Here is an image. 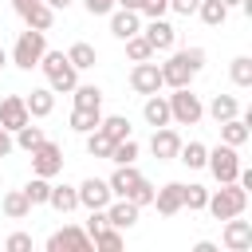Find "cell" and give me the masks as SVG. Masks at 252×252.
Listing matches in <instances>:
<instances>
[{
    "label": "cell",
    "instance_id": "48",
    "mask_svg": "<svg viewBox=\"0 0 252 252\" xmlns=\"http://www.w3.org/2000/svg\"><path fill=\"white\" fill-rule=\"evenodd\" d=\"M142 4H146V0H118V8H130V12H138Z\"/></svg>",
    "mask_w": 252,
    "mask_h": 252
},
{
    "label": "cell",
    "instance_id": "15",
    "mask_svg": "<svg viewBox=\"0 0 252 252\" xmlns=\"http://www.w3.org/2000/svg\"><path fill=\"white\" fill-rule=\"evenodd\" d=\"M138 217H142V209L130 201V197H110V205H106V220L114 224V228H134L138 224Z\"/></svg>",
    "mask_w": 252,
    "mask_h": 252
},
{
    "label": "cell",
    "instance_id": "16",
    "mask_svg": "<svg viewBox=\"0 0 252 252\" xmlns=\"http://www.w3.org/2000/svg\"><path fill=\"white\" fill-rule=\"evenodd\" d=\"M138 32H142V16L138 12H130V8H114L110 12V35L114 39H130Z\"/></svg>",
    "mask_w": 252,
    "mask_h": 252
},
{
    "label": "cell",
    "instance_id": "13",
    "mask_svg": "<svg viewBox=\"0 0 252 252\" xmlns=\"http://www.w3.org/2000/svg\"><path fill=\"white\" fill-rule=\"evenodd\" d=\"M24 122H32V114H28V102H24V94H4L0 98V126L4 130H20Z\"/></svg>",
    "mask_w": 252,
    "mask_h": 252
},
{
    "label": "cell",
    "instance_id": "12",
    "mask_svg": "<svg viewBox=\"0 0 252 252\" xmlns=\"http://www.w3.org/2000/svg\"><path fill=\"white\" fill-rule=\"evenodd\" d=\"M220 240H224V248H228V252H248V248H252V220L228 217V220H224Z\"/></svg>",
    "mask_w": 252,
    "mask_h": 252
},
{
    "label": "cell",
    "instance_id": "51",
    "mask_svg": "<svg viewBox=\"0 0 252 252\" xmlns=\"http://www.w3.org/2000/svg\"><path fill=\"white\" fill-rule=\"evenodd\" d=\"M4 63H8V51H4V47H0V71H4Z\"/></svg>",
    "mask_w": 252,
    "mask_h": 252
},
{
    "label": "cell",
    "instance_id": "42",
    "mask_svg": "<svg viewBox=\"0 0 252 252\" xmlns=\"http://www.w3.org/2000/svg\"><path fill=\"white\" fill-rule=\"evenodd\" d=\"M4 248H8V252H28V248H32V236H28V232H12V236L4 240Z\"/></svg>",
    "mask_w": 252,
    "mask_h": 252
},
{
    "label": "cell",
    "instance_id": "37",
    "mask_svg": "<svg viewBox=\"0 0 252 252\" xmlns=\"http://www.w3.org/2000/svg\"><path fill=\"white\" fill-rule=\"evenodd\" d=\"M83 138H87V154H91V158H110L114 142H110V138H106V134H102L98 126H94L91 134H83Z\"/></svg>",
    "mask_w": 252,
    "mask_h": 252
},
{
    "label": "cell",
    "instance_id": "36",
    "mask_svg": "<svg viewBox=\"0 0 252 252\" xmlns=\"http://www.w3.org/2000/svg\"><path fill=\"white\" fill-rule=\"evenodd\" d=\"M228 79H232L236 87H252V59H248V55H236V59L228 63Z\"/></svg>",
    "mask_w": 252,
    "mask_h": 252
},
{
    "label": "cell",
    "instance_id": "3",
    "mask_svg": "<svg viewBox=\"0 0 252 252\" xmlns=\"http://www.w3.org/2000/svg\"><path fill=\"white\" fill-rule=\"evenodd\" d=\"M244 209H248V189H244V185H236V181H228V185L213 189V193H209V201H205V213H213L217 220L244 217Z\"/></svg>",
    "mask_w": 252,
    "mask_h": 252
},
{
    "label": "cell",
    "instance_id": "23",
    "mask_svg": "<svg viewBox=\"0 0 252 252\" xmlns=\"http://www.w3.org/2000/svg\"><path fill=\"white\" fill-rule=\"evenodd\" d=\"M47 205H51L55 213H75V209H79V189H75V185H51Z\"/></svg>",
    "mask_w": 252,
    "mask_h": 252
},
{
    "label": "cell",
    "instance_id": "26",
    "mask_svg": "<svg viewBox=\"0 0 252 252\" xmlns=\"http://www.w3.org/2000/svg\"><path fill=\"white\" fill-rule=\"evenodd\" d=\"M24 24L35 28V32H51V24H55V8H47V4L39 0V4H32V8L24 12Z\"/></svg>",
    "mask_w": 252,
    "mask_h": 252
},
{
    "label": "cell",
    "instance_id": "39",
    "mask_svg": "<svg viewBox=\"0 0 252 252\" xmlns=\"http://www.w3.org/2000/svg\"><path fill=\"white\" fill-rule=\"evenodd\" d=\"M75 106H98L102 110V91L98 87H91V83H75Z\"/></svg>",
    "mask_w": 252,
    "mask_h": 252
},
{
    "label": "cell",
    "instance_id": "1",
    "mask_svg": "<svg viewBox=\"0 0 252 252\" xmlns=\"http://www.w3.org/2000/svg\"><path fill=\"white\" fill-rule=\"evenodd\" d=\"M201 67H205V47H173L169 51V59L158 67L161 71V87H193V79L201 75Z\"/></svg>",
    "mask_w": 252,
    "mask_h": 252
},
{
    "label": "cell",
    "instance_id": "44",
    "mask_svg": "<svg viewBox=\"0 0 252 252\" xmlns=\"http://www.w3.org/2000/svg\"><path fill=\"white\" fill-rule=\"evenodd\" d=\"M197 4H201V0H169V12H177V16H193Z\"/></svg>",
    "mask_w": 252,
    "mask_h": 252
},
{
    "label": "cell",
    "instance_id": "2",
    "mask_svg": "<svg viewBox=\"0 0 252 252\" xmlns=\"http://www.w3.org/2000/svg\"><path fill=\"white\" fill-rule=\"evenodd\" d=\"M39 71L47 75V87L55 91V94H71L75 91V83H79V71L71 67V59H67V51H43V59H39Z\"/></svg>",
    "mask_w": 252,
    "mask_h": 252
},
{
    "label": "cell",
    "instance_id": "5",
    "mask_svg": "<svg viewBox=\"0 0 252 252\" xmlns=\"http://www.w3.org/2000/svg\"><path fill=\"white\" fill-rule=\"evenodd\" d=\"M165 98H169L173 126H197L205 118V102H201V94H193V87H173V94H165Z\"/></svg>",
    "mask_w": 252,
    "mask_h": 252
},
{
    "label": "cell",
    "instance_id": "8",
    "mask_svg": "<svg viewBox=\"0 0 252 252\" xmlns=\"http://www.w3.org/2000/svg\"><path fill=\"white\" fill-rule=\"evenodd\" d=\"M91 248L94 244H91L87 228H79V224H63L47 236V252H91Z\"/></svg>",
    "mask_w": 252,
    "mask_h": 252
},
{
    "label": "cell",
    "instance_id": "14",
    "mask_svg": "<svg viewBox=\"0 0 252 252\" xmlns=\"http://www.w3.org/2000/svg\"><path fill=\"white\" fill-rule=\"evenodd\" d=\"M150 150L158 161H177V150H181V134L173 126H158L154 138H150Z\"/></svg>",
    "mask_w": 252,
    "mask_h": 252
},
{
    "label": "cell",
    "instance_id": "9",
    "mask_svg": "<svg viewBox=\"0 0 252 252\" xmlns=\"http://www.w3.org/2000/svg\"><path fill=\"white\" fill-rule=\"evenodd\" d=\"M142 35L150 39V47H154V55L158 51H173L177 47V28L165 20V16H158V20H150L146 28H142Z\"/></svg>",
    "mask_w": 252,
    "mask_h": 252
},
{
    "label": "cell",
    "instance_id": "29",
    "mask_svg": "<svg viewBox=\"0 0 252 252\" xmlns=\"http://www.w3.org/2000/svg\"><path fill=\"white\" fill-rule=\"evenodd\" d=\"M205 158H209L205 142H181V150H177V161H185L189 169H205Z\"/></svg>",
    "mask_w": 252,
    "mask_h": 252
},
{
    "label": "cell",
    "instance_id": "10",
    "mask_svg": "<svg viewBox=\"0 0 252 252\" xmlns=\"http://www.w3.org/2000/svg\"><path fill=\"white\" fill-rule=\"evenodd\" d=\"M130 91H134V94H154V91H161V71H158V63H150V59L134 63V67H130Z\"/></svg>",
    "mask_w": 252,
    "mask_h": 252
},
{
    "label": "cell",
    "instance_id": "24",
    "mask_svg": "<svg viewBox=\"0 0 252 252\" xmlns=\"http://www.w3.org/2000/svg\"><path fill=\"white\" fill-rule=\"evenodd\" d=\"M0 209H4V217H8V220H24V217L32 213V201L24 197V189H8V193H4V201H0Z\"/></svg>",
    "mask_w": 252,
    "mask_h": 252
},
{
    "label": "cell",
    "instance_id": "4",
    "mask_svg": "<svg viewBox=\"0 0 252 252\" xmlns=\"http://www.w3.org/2000/svg\"><path fill=\"white\" fill-rule=\"evenodd\" d=\"M43 51H47V32L24 28V32L16 35V43H12V55H8V59H12L20 71H32V67H39Z\"/></svg>",
    "mask_w": 252,
    "mask_h": 252
},
{
    "label": "cell",
    "instance_id": "32",
    "mask_svg": "<svg viewBox=\"0 0 252 252\" xmlns=\"http://www.w3.org/2000/svg\"><path fill=\"white\" fill-rule=\"evenodd\" d=\"M98 130H102L110 142H122V138H130V118H126V114H110V118L98 122Z\"/></svg>",
    "mask_w": 252,
    "mask_h": 252
},
{
    "label": "cell",
    "instance_id": "21",
    "mask_svg": "<svg viewBox=\"0 0 252 252\" xmlns=\"http://www.w3.org/2000/svg\"><path fill=\"white\" fill-rule=\"evenodd\" d=\"M138 181H142V173L134 169V161H130V165H114V173L106 177V185H110V193H114V197H126Z\"/></svg>",
    "mask_w": 252,
    "mask_h": 252
},
{
    "label": "cell",
    "instance_id": "47",
    "mask_svg": "<svg viewBox=\"0 0 252 252\" xmlns=\"http://www.w3.org/2000/svg\"><path fill=\"white\" fill-rule=\"evenodd\" d=\"M32 4H39V0H12V8H16V16H24Z\"/></svg>",
    "mask_w": 252,
    "mask_h": 252
},
{
    "label": "cell",
    "instance_id": "28",
    "mask_svg": "<svg viewBox=\"0 0 252 252\" xmlns=\"http://www.w3.org/2000/svg\"><path fill=\"white\" fill-rule=\"evenodd\" d=\"M193 16H201V24H205V28H220V24L228 20V8H224L220 0H201Z\"/></svg>",
    "mask_w": 252,
    "mask_h": 252
},
{
    "label": "cell",
    "instance_id": "35",
    "mask_svg": "<svg viewBox=\"0 0 252 252\" xmlns=\"http://www.w3.org/2000/svg\"><path fill=\"white\" fill-rule=\"evenodd\" d=\"M126 43V55H130V63H142V59H154V47H150V39L138 32V35H130V39H122Z\"/></svg>",
    "mask_w": 252,
    "mask_h": 252
},
{
    "label": "cell",
    "instance_id": "45",
    "mask_svg": "<svg viewBox=\"0 0 252 252\" xmlns=\"http://www.w3.org/2000/svg\"><path fill=\"white\" fill-rule=\"evenodd\" d=\"M12 150H16V142H12V130H4V126H0V158H8Z\"/></svg>",
    "mask_w": 252,
    "mask_h": 252
},
{
    "label": "cell",
    "instance_id": "19",
    "mask_svg": "<svg viewBox=\"0 0 252 252\" xmlns=\"http://www.w3.org/2000/svg\"><path fill=\"white\" fill-rule=\"evenodd\" d=\"M142 118H146L154 130H158V126H173V122H169V98H165V94H158V91H154V94H146Z\"/></svg>",
    "mask_w": 252,
    "mask_h": 252
},
{
    "label": "cell",
    "instance_id": "20",
    "mask_svg": "<svg viewBox=\"0 0 252 252\" xmlns=\"http://www.w3.org/2000/svg\"><path fill=\"white\" fill-rule=\"evenodd\" d=\"M24 102H28V114H32V118H47V114L55 110V91H51V87H35V91L24 94Z\"/></svg>",
    "mask_w": 252,
    "mask_h": 252
},
{
    "label": "cell",
    "instance_id": "49",
    "mask_svg": "<svg viewBox=\"0 0 252 252\" xmlns=\"http://www.w3.org/2000/svg\"><path fill=\"white\" fill-rule=\"evenodd\" d=\"M43 4H47V8H55V12H59V8H67V4H71V0H43Z\"/></svg>",
    "mask_w": 252,
    "mask_h": 252
},
{
    "label": "cell",
    "instance_id": "18",
    "mask_svg": "<svg viewBox=\"0 0 252 252\" xmlns=\"http://www.w3.org/2000/svg\"><path fill=\"white\" fill-rule=\"evenodd\" d=\"M154 205L161 217H177L181 213V181H165L161 189H154Z\"/></svg>",
    "mask_w": 252,
    "mask_h": 252
},
{
    "label": "cell",
    "instance_id": "17",
    "mask_svg": "<svg viewBox=\"0 0 252 252\" xmlns=\"http://www.w3.org/2000/svg\"><path fill=\"white\" fill-rule=\"evenodd\" d=\"M217 126H220V142H224V146H236V150H240V146L252 138V130H248L252 122L240 118V114H232V118H224V122H217Z\"/></svg>",
    "mask_w": 252,
    "mask_h": 252
},
{
    "label": "cell",
    "instance_id": "40",
    "mask_svg": "<svg viewBox=\"0 0 252 252\" xmlns=\"http://www.w3.org/2000/svg\"><path fill=\"white\" fill-rule=\"evenodd\" d=\"M126 197H130V201H134L138 209H146V205H154V185H150V181L142 177V181H138V185H134V189H130Z\"/></svg>",
    "mask_w": 252,
    "mask_h": 252
},
{
    "label": "cell",
    "instance_id": "38",
    "mask_svg": "<svg viewBox=\"0 0 252 252\" xmlns=\"http://www.w3.org/2000/svg\"><path fill=\"white\" fill-rule=\"evenodd\" d=\"M134 158H138V142H134V134H130V138L114 142V150H110V158H106V161H114V165H130Z\"/></svg>",
    "mask_w": 252,
    "mask_h": 252
},
{
    "label": "cell",
    "instance_id": "25",
    "mask_svg": "<svg viewBox=\"0 0 252 252\" xmlns=\"http://www.w3.org/2000/svg\"><path fill=\"white\" fill-rule=\"evenodd\" d=\"M98 122H102V110L98 106H75L71 110V130L75 134H91Z\"/></svg>",
    "mask_w": 252,
    "mask_h": 252
},
{
    "label": "cell",
    "instance_id": "27",
    "mask_svg": "<svg viewBox=\"0 0 252 252\" xmlns=\"http://www.w3.org/2000/svg\"><path fill=\"white\" fill-rule=\"evenodd\" d=\"M67 59H71V67H75V71H91V67L98 63V51H94L91 43H83V39H79V43H71V47H67Z\"/></svg>",
    "mask_w": 252,
    "mask_h": 252
},
{
    "label": "cell",
    "instance_id": "46",
    "mask_svg": "<svg viewBox=\"0 0 252 252\" xmlns=\"http://www.w3.org/2000/svg\"><path fill=\"white\" fill-rule=\"evenodd\" d=\"M193 252H220V248H217L213 240H197V244H193Z\"/></svg>",
    "mask_w": 252,
    "mask_h": 252
},
{
    "label": "cell",
    "instance_id": "43",
    "mask_svg": "<svg viewBox=\"0 0 252 252\" xmlns=\"http://www.w3.org/2000/svg\"><path fill=\"white\" fill-rule=\"evenodd\" d=\"M83 4H87L91 16H110V12L118 8V0H83Z\"/></svg>",
    "mask_w": 252,
    "mask_h": 252
},
{
    "label": "cell",
    "instance_id": "30",
    "mask_svg": "<svg viewBox=\"0 0 252 252\" xmlns=\"http://www.w3.org/2000/svg\"><path fill=\"white\" fill-rule=\"evenodd\" d=\"M205 201H209V189H205V185H197V181L181 185V209H189V213H205Z\"/></svg>",
    "mask_w": 252,
    "mask_h": 252
},
{
    "label": "cell",
    "instance_id": "33",
    "mask_svg": "<svg viewBox=\"0 0 252 252\" xmlns=\"http://www.w3.org/2000/svg\"><path fill=\"white\" fill-rule=\"evenodd\" d=\"M43 138H47V134H43V126H32V122H24V126L12 134V142H16L20 150H35Z\"/></svg>",
    "mask_w": 252,
    "mask_h": 252
},
{
    "label": "cell",
    "instance_id": "11",
    "mask_svg": "<svg viewBox=\"0 0 252 252\" xmlns=\"http://www.w3.org/2000/svg\"><path fill=\"white\" fill-rule=\"evenodd\" d=\"M75 189H79V205H83V209H106L110 197H114L102 177H87V181H79Z\"/></svg>",
    "mask_w": 252,
    "mask_h": 252
},
{
    "label": "cell",
    "instance_id": "31",
    "mask_svg": "<svg viewBox=\"0 0 252 252\" xmlns=\"http://www.w3.org/2000/svg\"><path fill=\"white\" fill-rule=\"evenodd\" d=\"M91 244H94V248H102V252H118V248L126 244V236H122V228H114V224H102V228L91 236Z\"/></svg>",
    "mask_w": 252,
    "mask_h": 252
},
{
    "label": "cell",
    "instance_id": "22",
    "mask_svg": "<svg viewBox=\"0 0 252 252\" xmlns=\"http://www.w3.org/2000/svg\"><path fill=\"white\" fill-rule=\"evenodd\" d=\"M205 114H209L213 122H224V118L240 114V98H236V94H213V98L205 102Z\"/></svg>",
    "mask_w": 252,
    "mask_h": 252
},
{
    "label": "cell",
    "instance_id": "34",
    "mask_svg": "<svg viewBox=\"0 0 252 252\" xmlns=\"http://www.w3.org/2000/svg\"><path fill=\"white\" fill-rule=\"evenodd\" d=\"M47 193H51V177H35L32 173V181L24 185V197L32 201V209L35 205H47Z\"/></svg>",
    "mask_w": 252,
    "mask_h": 252
},
{
    "label": "cell",
    "instance_id": "50",
    "mask_svg": "<svg viewBox=\"0 0 252 252\" xmlns=\"http://www.w3.org/2000/svg\"><path fill=\"white\" fill-rule=\"evenodd\" d=\"M220 4H224V8H228V12H232V8H240V4H244V0H220Z\"/></svg>",
    "mask_w": 252,
    "mask_h": 252
},
{
    "label": "cell",
    "instance_id": "7",
    "mask_svg": "<svg viewBox=\"0 0 252 252\" xmlns=\"http://www.w3.org/2000/svg\"><path fill=\"white\" fill-rule=\"evenodd\" d=\"M28 154H32V173H35V177H59V173H63V150H59L55 142L43 138V142H39L35 150H28Z\"/></svg>",
    "mask_w": 252,
    "mask_h": 252
},
{
    "label": "cell",
    "instance_id": "41",
    "mask_svg": "<svg viewBox=\"0 0 252 252\" xmlns=\"http://www.w3.org/2000/svg\"><path fill=\"white\" fill-rule=\"evenodd\" d=\"M87 213H91V217H87V236H94L102 224H110V220H106V209H87Z\"/></svg>",
    "mask_w": 252,
    "mask_h": 252
},
{
    "label": "cell",
    "instance_id": "6",
    "mask_svg": "<svg viewBox=\"0 0 252 252\" xmlns=\"http://www.w3.org/2000/svg\"><path fill=\"white\" fill-rule=\"evenodd\" d=\"M240 154H236V146H213L209 150V158H205V169L217 177V185H228V181H236V173H240Z\"/></svg>",
    "mask_w": 252,
    "mask_h": 252
}]
</instances>
